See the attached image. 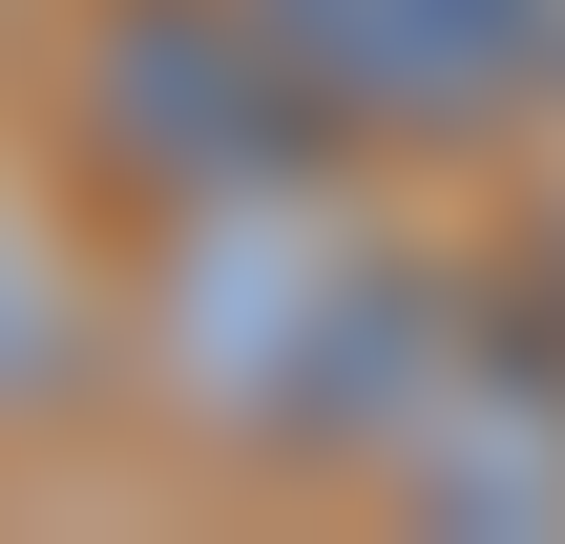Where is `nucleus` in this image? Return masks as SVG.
<instances>
[{"mask_svg":"<svg viewBox=\"0 0 565 544\" xmlns=\"http://www.w3.org/2000/svg\"><path fill=\"white\" fill-rule=\"evenodd\" d=\"M335 84L294 63L273 0H105L84 21V147L147 189V210H210V189H294L335 168Z\"/></svg>","mask_w":565,"mask_h":544,"instance_id":"2","label":"nucleus"},{"mask_svg":"<svg viewBox=\"0 0 565 544\" xmlns=\"http://www.w3.org/2000/svg\"><path fill=\"white\" fill-rule=\"evenodd\" d=\"M461 273L440 252H398V231H356L315 168L294 189H210V210H168V252H147V356H168V398L189 419H231V440H294V461H377L398 419H419V377L461 356Z\"/></svg>","mask_w":565,"mask_h":544,"instance_id":"1","label":"nucleus"},{"mask_svg":"<svg viewBox=\"0 0 565 544\" xmlns=\"http://www.w3.org/2000/svg\"><path fill=\"white\" fill-rule=\"evenodd\" d=\"M63 377H84V294L0 231V398H63Z\"/></svg>","mask_w":565,"mask_h":544,"instance_id":"5","label":"nucleus"},{"mask_svg":"<svg viewBox=\"0 0 565 544\" xmlns=\"http://www.w3.org/2000/svg\"><path fill=\"white\" fill-rule=\"evenodd\" d=\"M273 21H294V63H315L356 126H398V147H461V126L565 105V0H273Z\"/></svg>","mask_w":565,"mask_h":544,"instance_id":"4","label":"nucleus"},{"mask_svg":"<svg viewBox=\"0 0 565 544\" xmlns=\"http://www.w3.org/2000/svg\"><path fill=\"white\" fill-rule=\"evenodd\" d=\"M377 482L440 544H565V335H524V314L482 294L461 356L419 377V419L377 440Z\"/></svg>","mask_w":565,"mask_h":544,"instance_id":"3","label":"nucleus"}]
</instances>
